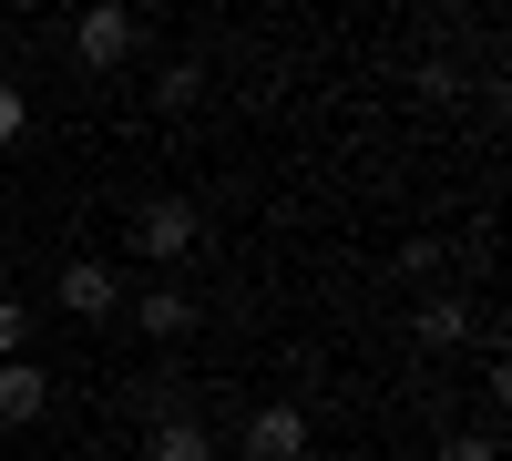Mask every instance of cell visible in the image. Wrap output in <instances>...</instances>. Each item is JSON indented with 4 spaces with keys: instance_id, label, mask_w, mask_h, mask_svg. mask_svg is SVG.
Returning <instances> with one entry per match:
<instances>
[{
    "instance_id": "6da1fadb",
    "label": "cell",
    "mask_w": 512,
    "mask_h": 461,
    "mask_svg": "<svg viewBox=\"0 0 512 461\" xmlns=\"http://www.w3.org/2000/svg\"><path fill=\"white\" fill-rule=\"evenodd\" d=\"M195 246H205V205L195 195H144L123 216V257H144V267H185Z\"/></svg>"
},
{
    "instance_id": "7a4b0ae2",
    "label": "cell",
    "mask_w": 512,
    "mask_h": 461,
    "mask_svg": "<svg viewBox=\"0 0 512 461\" xmlns=\"http://www.w3.org/2000/svg\"><path fill=\"white\" fill-rule=\"evenodd\" d=\"M144 52V21L123 11V0H93V11H72V62L82 72H123Z\"/></svg>"
},
{
    "instance_id": "3957f363",
    "label": "cell",
    "mask_w": 512,
    "mask_h": 461,
    "mask_svg": "<svg viewBox=\"0 0 512 461\" xmlns=\"http://www.w3.org/2000/svg\"><path fill=\"white\" fill-rule=\"evenodd\" d=\"M52 298H62V318H82V328H123V267H113V257H72V267L52 277Z\"/></svg>"
},
{
    "instance_id": "277c9868",
    "label": "cell",
    "mask_w": 512,
    "mask_h": 461,
    "mask_svg": "<svg viewBox=\"0 0 512 461\" xmlns=\"http://www.w3.org/2000/svg\"><path fill=\"white\" fill-rule=\"evenodd\" d=\"M195 287H175V277H164V287H144V298H123V328H134V339H154V349H175V339H195Z\"/></svg>"
},
{
    "instance_id": "5b68a950",
    "label": "cell",
    "mask_w": 512,
    "mask_h": 461,
    "mask_svg": "<svg viewBox=\"0 0 512 461\" xmlns=\"http://www.w3.org/2000/svg\"><path fill=\"white\" fill-rule=\"evenodd\" d=\"M410 349H431V359L482 349V308H472V298H451V287H441V298H420V308H410Z\"/></svg>"
},
{
    "instance_id": "8992f818",
    "label": "cell",
    "mask_w": 512,
    "mask_h": 461,
    "mask_svg": "<svg viewBox=\"0 0 512 461\" xmlns=\"http://www.w3.org/2000/svg\"><path fill=\"white\" fill-rule=\"evenodd\" d=\"M246 461H308V400L246 410Z\"/></svg>"
},
{
    "instance_id": "52a82bcc",
    "label": "cell",
    "mask_w": 512,
    "mask_h": 461,
    "mask_svg": "<svg viewBox=\"0 0 512 461\" xmlns=\"http://www.w3.org/2000/svg\"><path fill=\"white\" fill-rule=\"evenodd\" d=\"M52 421V369L41 359H0V431H31Z\"/></svg>"
},
{
    "instance_id": "ba28073f",
    "label": "cell",
    "mask_w": 512,
    "mask_h": 461,
    "mask_svg": "<svg viewBox=\"0 0 512 461\" xmlns=\"http://www.w3.org/2000/svg\"><path fill=\"white\" fill-rule=\"evenodd\" d=\"M113 410L154 431V421H175V410H205V400H195V390L175 380V369H154V380H123V390H113Z\"/></svg>"
},
{
    "instance_id": "9c48e42d",
    "label": "cell",
    "mask_w": 512,
    "mask_h": 461,
    "mask_svg": "<svg viewBox=\"0 0 512 461\" xmlns=\"http://www.w3.org/2000/svg\"><path fill=\"white\" fill-rule=\"evenodd\" d=\"M226 441H216V421L205 410H175V421H154L144 431V461H216Z\"/></svg>"
},
{
    "instance_id": "30bf717a",
    "label": "cell",
    "mask_w": 512,
    "mask_h": 461,
    "mask_svg": "<svg viewBox=\"0 0 512 461\" xmlns=\"http://www.w3.org/2000/svg\"><path fill=\"white\" fill-rule=\"evenodd\" d=\"M195 93H205V62H164V72H154V103H164V113H185Z\"/></svg>"
},
{
    "instance_id": "8fae6325",
    "label": "cell",
    "mask_w": 512,
    "mask_h": 461,
    "mask_svg": "<svg viewBox=\"0 0 512 461\" xmlns=\"http://www.w3.org/2000/svg\"><path fill=\"white\" fill-rule=\"evenodd\" d=\"M31 328H41V318H31L21 298H0V359H31Z\"/></svg>"
},
{
    "instance_id": "7c38bea8",
    "label": "cell",
    "mask_w": 512,
    "mask_h": 461,
    "mask_svg": "<svg viewBox=\"0 0 512 461\" xmlns=\"http://www.w3.org/2000/svg\"><path fill=\"white\" fill-rule=\"evenodd\" d=\"M441 461H502V431H492V421H482V431H451Z\"/></svg>"
},
{
    "instance_id": "4fadbf2b",
    "label": "cell",
    "mask_w": 512,
    "mask_h": 461,
    "mask_svg": "<svg viewBox=\"0 0 512 461\" xmlns=\"http://www.w3.org/2000/svg\"><path fill=\"white\" fill-rule=\"evenodd\" d=\"M31 134V93H21V82H0V154H11Z\"/></svg>"
},
{
    "instance_id": "5bb4252c",
    "label": "cell",
    "mask_w": 512,
    "mask_h": 461,
    "mask_svg": "<svg viewBox=\"0 0 512 461\" xmlns=\"http://www.w3.org/2000/svg\"><path fill=\"white\" fill-rule=\"evenodd\" d=\"M400 277H441V236H410L400 246Z\"/></svg>"
},
{
    "instance_id": "9a60e30c",
    "label": "cell",
    "mask_w": 512,
    "mask_h": 461,
    "mask_svg": "<svg viewBox=\"0 0 512 461\" xmlns=\"http://www.w3.org/2000/svg\"><path fill=\"white\" fill-rule=\"evenodd\" d=\"M410 82H420V93H431V103H451V93H461V62H420Z\"/></svg>"
}]
</instances>
